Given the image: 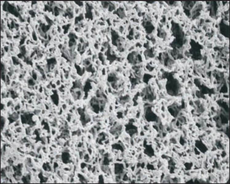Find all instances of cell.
Wrapping results in <instances>:
<instances>
[{
  "mask_svg": "<svg viewBox=\"0 0 230 184\" xmlns=\"http://www.w3.org/2000/svg\"><path fill=\"white\" fill-rule=\"evenodd\" d=\"M108 82L113 89H116L119 85L120 79L117 74L112 73L110 74L108 78Z\"/></svg>",
  "mask_w": 230,
  "mask_h": 184,
  "instance_id": "6da1fadb",
  "label": "cell"
},
{
  "mask_svg": "<svg viewBox=\"0 0 230 184\" xmlns=\"http://www.w3.org/2000/svg\"><path fill=\"white\" fill-rule=\"evenodd\" d=\"M122 130V126L119 123H116L112 127L110 130V132L113 136H119L121 133Z\"/></svg>",
  "mask_w": 230,
  "mask_h": 184,
  "instance_id": "7a4b0ae2",
  "label": "cell"
},
{
  "mask_svg": "<svg viewBox=\"0 0 230 184\" xmlns=\"http://www.w3.org/2000/svg\"><path fill=\"white\" fill-rule=\"evenodd\" d=\"M124 167L122 163H117L114 167L115 174L117 175H121L123 173Z\"/></svg>",
  "mask_w": 230,
  "mask_h": 184,
  "instance_id": "3957f363",
  "label": "cell"
}]
</instances>
